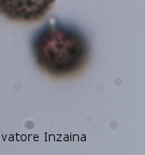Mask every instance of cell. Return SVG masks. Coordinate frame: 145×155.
<instances>
[{
  "label": "cell",
  "instance_id": "cell-1",
  "mask_svg": "<svg viewBox=\"0 0 145 155\" xmlns=\"http://www.w3.org/2000/svg\"><path fill=\"white\" fill-rule=\"evenodd\" d=\"M31 48L38 67L56 78L72 76L89 60V44L84 33L60 21L47 22L31 40Z\"/></svg>",
  "mask_w": 145,
  "mask_h": 155
},
{
  "label": "cell",
  "instance_id": "cell-2",
  "mask_svg": "<svg viewBox=\"0 0 145 155\" xmlns=\"http://www.w3.org/2000/svg\"><path fill=\"white\" fill-rule=\"evenodd\" d=\"M56 0H0V14L19 22L39 21L49 12Z\"/></svg>",
  "mask_w": 145,
  "mask_h": 155
}]
</instances>
